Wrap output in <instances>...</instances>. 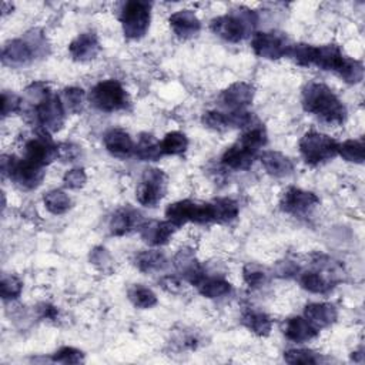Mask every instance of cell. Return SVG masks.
Returning <instances> with one entry per match:
<instances>
[{"instance_id":"83f0119b","label":"cell","mask_w":365,"mask_h":365,"mask_svg":"<svg viewBox=\"0 0 365 365\" xmlns=\"http://www.w3.org/2000/svg\"><path fill=\"white\" fill-rule=\"evenodd\" d=\"M197 289L202 297L207 298H220L224 295H228L232 289L231 284L220 277H204L198 284Z\"/></svg>"},{"instance_id":"4316f807","label":"cell","mask_w":365,"mask_h":365,"mask_svg":"<svg viewBox=\"0 0 365 365\" xmlns=\"http://www.w3.org/2000/svg\"><path fill=\"white\" fill-rule=\"evenodd\" d=\"M241 324L258 336H267L272 328V321L267 314L252 309L242 314Z\"/></svg>"},{"instance_id":"d6986e66","label":"cell","mask_w":365,"mask_h":365,"mask_svg":"<svg viewBox=\"0 0 365 365\" xmlns=\"http://www.w3.org/2000/svg\"><path fill=\"white\" fill-rule=\"evenodd\" d=\"M101 46L94 33H81L78 34L68 46L70 56L76 61H88L97 57Z\"/></svg>"},{"instance_id":"ba28073f","label":"cell","mask_w":365,"mask_h":365,"mask_svg":"<svg viewBox=\"0 0 365 365\" xmlns=\"http://www.w3.org/2000/svg\"><path fill=\"white\" fill-rule=\"evenodd\" d=\"M338 143L327 134L318 131H308L299 140V151L305 163L317 165L336 155Z\"/></svg>"},{"instance_id":"484cf974","label":"cell","mask_w":365,"mask_h":365,"mask_svg":"<svg viewBox=\"0 0 365 365\" xmlns=\"http://www.w3.org/2000/svg\"><path fill=\"white\" fill-rule=\"evenodd\" d=\"M134 264L141 272H155L167 267V258L160 251L147 250L135 254Z\"/></svg>"},{"instance_id":"8d00e7d4","label":"cell","mask_w":365,"mask_h":365,"mask_svg":"<svg viewBox=\"0 0 365 365\" xmlns=\"http://www.w3.org/2000/svg\"><path fill=\"white\" fill-rule=\"evenodd\" d=\"M314 50L315 46L312 44H305V43H298V44H292L288 56L298 64L302 67H308L312 66V58H314Z\"/></svg>"},{"instance_id":"f6af8a7d","label":"cell","mask_w":365,"mask_h":365,"mask_svg":"<svg viewBox=\"0 0 365 365\" xmlns=\"http://www.w3.org/2000/svg\"><path fill=\"white\" fill-rule=\"evenodd\" d=\"M90 261L101 271H106L111 265L110 254L103 247H96L90 254Z\"/></svg>"},{"instance_id":"52a82bcc","label":"cell","mask_w":365,"mask_h":365,"mask_svg":"<svg viewBox=\"0 0 365 365\" xmlns=\"http://www.w3.org/2000/svg\"><path fill=\"white\" fill-rule=\"evenodd\" d=\"M151 4L143 0L127 1L121 10L120 21L123 26V33L127 38L138 40L141 38L148 27L151 19Z\"/></svg>"},{"instance_id":"f35d334b","label":"cell","mask_w":365,"mask_h":365,"mask_svg":"<svg viewBox=\"0 0 365 365\" xmlns=\"http://www.w3.org/2000/svg\"><path fill=\"white\" fill-rule=\"evenodd\" d=\"M284 359L288 364H318L321 358L311 349H288L284 352Z\"/></svg>"},{"instance_id":"8992f818","label":"cell","mask_w":365,"mask_h":365,"mask_svg":"<svg viewBox=\"0 0 365 365\" xmlns=\"http://www.w3.org/2000/svg\"><path fill=\"white\" fill-rule=\"evenodd\" d=\"M88 101L93 107L106 113L124 110L130 103L121 83L113 78L97 83L88 93Z\"/></svg>"},{"instance_id":"8fae6325","label":"cell","mask_w":365,"mask_h":365,"mask_svg":"<svg viewBox=\"0 0 365 365\" xmlns=\"http://www.w3.org/2000/svg\"><path fill=\"white\" fill-rule=\"evenodd\" d=\"M167 175L160 168H145L137 187L135 197L141 205L154 207L165 195Z\"/></svg>"},{"instance_id":"44dd1931","label":"cell","mask_w":365,"mask_h":365,"mask_svg":"<svg viewBox=\"0 0 365 365\" xmlns=\"http://www.w3.org/2000/svg\"><path fill=\"white\" fill-rule=\"evenodd\" d=\"M104 145L107 151L118 158H125L134 154V143L128 133L121 128H111L104 134Z\"/></svg>"},{"instance_id":"ffe728a7","label":"cell","mask_w":365,"mask_h":365,"mask_svg":"<svg viewBox=\"0 0 365 365\" xmlns=\"http://www.w3.org/2000/svg\"><path fill=\"white\" fill-rule=\"evenodd\" d=\"M304 315H305V319L319 331L322 328L332 325L336 321L338 312L332 304L312 302L305 307Z\"/></svg>"},{"instance_id":"836d02e7","label":"cell","mask_w":365,"mask_h":365,"mask_svg":"<svg viewBox=\"0 0 365 365\" xmlns=\"http://www.w3.org/2000/svg\"><path fill=\"white\" fill-rule=\"evenodd\" d=\"M128 299L137 308H151L157 304V295L147 287L134 285L128 289Z\"/></svg>"},{"instance_id":"60d3db41","label":"cell","mask_w":365,"mask_h":365,"mask_svg":"<svg viewBox=\"0 0 365 365\" xmlns=\"http://www.w3.org/2000/svg\"><path fill=\"white\" fill-rule=\"evenodd\" d=\"M23 38L30 44L36 57L46 56V53H47V50H46L47 48V40H46L41 30H38V29L30 30V31L26 33V36Z\"/></svg>"},{"instance_id":"7a4b0ae2","label":"cell","mask_w":365,"mask_h":365,"mask_svg":"<svg viewBox=\"0 0 365 365\" xmlns=\"http://www.w3.org/2000/svg\"><path fill=\"white\" fill-rule=\"evenodd\" d=\"M312 64L321 70L336 73L349 84H356L364 78V64L359 60L346 57L336 44L315 47Z\"/></svg>"},{"instance_id":"ee69618b","label":"cell","mask_w":365,"mask_h":365,"mask_svg":"<svg viewBox=\"0 0 365 365\" xmlns=\"http://www.w3.org/2000/svg\"><path fill=\"white\" fill-rule=\"evenodd\" d=\"M242 277L247 285L251 288H258L264 285L267 281V274L254 265H245L242 271Z\"/></svg>"},{"instance_id":"cb8c5ba5","label":"cell","mask_w":365,"mask_h":365,"mask_svg":"<svg viewBox=\"0 0 365 365\" xmlns=\"http://www.w3.org/2000/svg\"><path fill=\"white\" fill-rule=\"evenodd\" d=\"M284 334L294 342H305L315 338L318 335V329L312 327L305 317H292L285 322Z\"/></svg>"},{"instance_id":"2e32d148","label":"cell","mask_w":365,"mask_h":365,"mask_svg":"<svg viewBox=\"0 0 365 365\" xmlns=\"http://www.w3.org/2000/svg\"><path fill=\"white\" fill-rule=\"evenodd\" d=\"M254 87L244 81H237L228 86L220 96L221 103L231 111L244 110L252 103Z\"/></svg>"},{"instance_id":"d6a6232c","label":"cell","mask_w":365,"mask_h":365,"mask_svg":"<svg viewBox=\"0 0 365 365\" xmlns=\"http://www.w3.org/2000/svg\"><path fill=\"white\" fill-rule=\"evenodd\" d=\"M43 202L46 208L56 215L64 214L71 207L70 197L61 190H51L43 195Z\"/></svg>"},{"instance_id":"277c9868","label":"cell","mask_w":365,"mask_h":365,"mask_svg":"<svg viewBox=\"0 0 365 365\" xmlns=\"http://www.w3.org/2000/svg\"><path fill=\"white\" fill-rule=\"evenodd\" d=\"M257 21H258V17L254 10L240 7L237 10H232L228 14L212 19L210 27L212 33L221 37L222 40L230 43H238L247 34L251 33Z\"/></svg>"},{"instance_id":"ab89813d","label":"cell","mask_w":365,"mask_h":365,"mask_svg":"<svg viewBox=\"0 0 365 365\" xmlns=\"http://www.w3.org/2000/svg\"><path fill=\"white\" fill-rule=\"evenodd\" d=\"M51 361L60 364H80L84 361V354L74 346H61L51 355Z\"/></svg>"},{"instance_id":"7c38bea8","label":"cell","mask_w":365,"mask_h":365,"mask_svg":"<svg viewBox=\"0 0 365 365\" xmlns=\"http://www.w3.org/2000/svg\"><path fill=\"white\" fill-rule=\"evenodd\" d=\"M291 43L285 34L278 31H257L252 34L251 47L258 57L278 60L288 56Z\"/></svg>"},{"instance_id":"3957f363","label":"cell","mask_w":365,"mask_h":365,"mask_svg":"<svg viewBox=\"0 0 365 365\" xmlns=\"http://www.w3.org/2000/svg\"><path fill=\"white\" fill-rule=\"evenodd\" d=\"M265 144L267 133L264 127H250L237 143H234L231 147L225 150V153L221 157V163L231 170H248L252 165L259 148Z\"/></svg>"},{"instance_id":"30bf717a","label":"cell","mask_w":365,"mask_h":365,"mask_svg":"<svg viewBox=\"0 0 365 365\" xmlns=\"http://www.w3.org/2000/svg\"><path fill=\"white\" fill-rule=\"evenodd\" d=\"M66 108L61 103L60 96L48 93L41 101L33 106V115L40 125V130L44 133H56L61 130L66 118Z\"/></svg>"},{"instance_id":"9a60e30c","label":"cell","mask_w":365,"mask_h":365,"mask_svg":"<svg viewBox=\"0 0 365 365\" xmlns=\"http://www.w3.org/2000/svg\"><path fill=\"white\" fill-rule=\"evenodd\" d=\"M34 58L36 54L24 38H13L1 48V61L9 67H23Z\"/></svg>"},{"instance_id":"9c48e42d","label":"cell","mask_w":365,"mask_h":365,"mask_svg":"<svg viewBox=\"0 0 365 365\" xmlns=\"http://www.w3.org/2000/svg\"><path fill=\"white\" fill-rule=\"evenodd\" d=\"M165 217L177 228L187 222L205 224L212 222V210L210 202H195L191 200H181L170 204L165 208Z\"/></svg>"},{"instance_id":"7bdbcfd3","label":"cell","mask_w":365,"mask_h":365,"mask_svg":"<svg viewBox=\"0 0 365 365\" xmlns=\"http://www.w3.org/2000/svg\"><path fill=\"white\" fill-rule=\"evenodd\" d=\"M87 181V175L84 168H71L68 171H66V174L63 175V182L67 188L71 190H77L81 188Z\"/></svg>"},{"instance_id":"603a6c76","label":"cell","mask_w":365,"mask_h":365,"mask_svg":"<svg viewBox=\"0 0 365 365\" xmlns=\"http://www.w3.org/2000/svg\"><path fill=\"white\" fill-rule=\"evenodd\" d=\"M259 160L265 171L272 177H287L294 171V163L291 158L279 151H264L259 155Z\"/></svg>"},{"instance_id":"f546056e","label":"cell","mask_w":365,"mask_h":365,"mask_svg":"<svg viewBox=\"0 0 365 365\" xmlns=\"http://www.w3.org/2000/svg\"><path fill=\"white\" fill-rule=\"evenodd\" d=\"M211 204L214 222H230L238 215V204L231 198H217Z\"/></svg>"},{"instance_id":"5bb4252c","label":"cell","mask_w":365,"mask_h":365,"mask_svg":"<svg viewBox=\"0 0 365 365\" xmlns=\"http://www.w3.org/2000/svg\"><path fill=\"white\" fill-rule=\"evenodd\" d=\"M318 204H319V198L314 192L305 191L297 187L287 188L282 192L279 200V208L284 212L294 214V215L307 214Z\"/></svg>"},{"instance_id":"7dc6e473","label":"cell","mask_w":365,"mask_h":365,"mask_svg":"<svg viewBox=\"0 0 365 365\" xmlns=\"http://www.w3.org/2000/svg\"><path fill=\"white\" fill-rule=\"evenodd\" d=\"M41 317L43 318H47V319H54L57 317V308L53 307V305H48V304H43L41 308Z\"/></svg>"},{"instance_id":"d590c367","label":"cell","mask_w":365,"mask_h":365,"mask_svg":"<svg viewBox=\"0 0 365 365\" xmlns=\"http://www.w3.org/2000/svg\"><path fill=\"white\" fill-rule=\"evenodd\" d=\"M61 103L67 113H80L83 108V100H84V91L78 87H68L64 88L61 96Z\"/></svg>"},{"instance_id":"d4e9b609","label":"cell","mask_w":365,"mask_h":365,"mask_svg":"<svg viewBox=\"0 0 365 365\" xmlns=\"http://www.w3.org/2000/svg\"><path fill=\"white\" fill-rule=\"evenodd\" d=\"M134 154L141 161H157L163 155L160 141L148 133H143L138 137L137 144H134Z\"/></svg>"},{"instance_id":"e0dca14e","label":"cell","mask_w":365,"mask_h":365,"mask_svg":"<svg viewBox=\"0 0 365 365\" xmlns=\"http://www.w3.org/2000/svg\"><path fill=\"white\" fill-rule=\"evenodd\" d=\"M138 230L144 242L157 247V245L167 244L173 237L174 231L177 230V227L168 220L167 221L150 220V221H143Z\"/></svg>"},{"instance_id":"74e56055","label":"cell","mask_w":365,"mask_h":365,"mask_svg":"<svg viewBox=\"0 0 365 365\" xmlns=\"http://www.w3.org/2000/svg\"><path fill=\"white\" fill-rule=\"evenodd\" d=\"M23 289V282L14 277V275H3L1 282H0V292L1 298L4 301L7 299H16L20 297Z\"/></svg>"},{"instance_id":"e575fe53","label":"cell","mask_w":365,"mask_h":365,"mask_svg":"<svg viewBox=\"0 0 365 365\" xmlns=\"http://www.w3.org/2000/svg\"><path fill=\"white\" fill-rule=\"evenodd\" d=\"M202 123L212 130L222 131L227 128L234 127V114L232 111L230 113H221V111H207L202 115Z\"/></svg>"},{"instance_id":"7402d4cb","label":"cell","mask_w":365,"mask_h":365,"mask_svg":"<svg viewBox=\"0 0 365 365\" xmlns=\"http://www.w3.org/2000/svg\"><path fill=\"white\" fill-rule=\"evenodd\" d=\"M141 224L143 220L140 212H137L133 208H120L111 215L108 228L113 235L120 237L130 232L134 228H140Z\"/></svg>"},{"instance_id":"bcb514c9","label":"cell","mask_w":365,"mask_h":365,"mask_svg":"<svg viewBox=\"0 0 365 365\" xmlns=\"http://www.w3.org/2000/svg\"><path fill=\"white\" fill-rule=\"evenodd\" d=\"M57 153L61 161H74L80 155V147L73 143H60L57 144Z\"/></svg>"},{"instance_id":"4dcf8cb0","label":"cell","mask_w":365,"mask_h":365,"mask_svg":"<svg viewBox=\"0 0 365 365\" xmlns=\"http://www.w3.org/2000/svg\"><path fill=\"white\" fill-rule=\"evenodd\" d=\"M336 154H339L345 161L362 164L364 163V155H365L364 138L346 140L344 143H338Z\"/></svg>"},{"instance_id":"5b68a950","label":"cell","mask_w":365,"mask_h":365,"mask_svg":"<svg viewBox=\"0 0 365 365\" xmlns=\"http://www.w3.org/2000/svg\"><path fill=\"white\" fill-rule=\"evenodd\" d=\"M0 165L3 175H7L16 185L24 190L37 188L44 178V167L27 158H16L14 155L3 154Z\"/></svg>"},{"instance_id":"6da1fadb","label":"cell","mask_w":365,"mask_h":365,"mask_svg":"<svg viewBox=\"0 0 365 365\" xmlns=\"http://www.w3.org/2000/svg\"><path fill=\"white\" fill-rule=\"evenodd\" d=\"M302 107L329 125H339L345 121L346 108L334 91L322 83H309L302 90Z\"/></svg>"},{"instance_id":"b9f144b4","label":"cell","mask_w":365,"mask_h":365,"mask_svg":"<svg viewBox=\"0 0 365 365\" xmlns=\"http://www.w3.org/2000/svg\"><path fill=\"white\" fill-rule=\"evenodd\" d=\"M23 103L24 101L17 94L11 91H3L1 93V115L7 117L9 114L19 111L23 107Z\"/></svg>"},{"instance_id":"4fadbf2b","label":"cell","mask_w":365,"mask_h":365,"mask_svg":"<svg viewBox=\"0 0 365 365\" xmlns=\"http://www.w3.org/2000/svg\"><path fill=\"white\" fill-rule=\"evenodd\" d=\"M48 135H50L48 133H44L40 130L36 137L30 138L24 145V151H26L24 158L41 167H46L54 160H57L58 158L57 144H54Z\"/></svg>"},{"instance_id":"f1b7e54d","label":"cell","mask_w":365,"mask_h":365,"mask_svg":"<svg viewBox=\"0 0 365 365\" xmlns=\"http://www.w3.org/2000/svg\"><path fill=\"white\" fill-rule=\"evenodd\" d=\"M299 284L304 289L314 294H325L334 287V281L318 271H305L299 277Z\"/></svg>"},{"instance_id":"1f68e13d","label":"cell","mask_w":365,"mask_h":365,"mask_svg":"<svg viewBox=\"0 0 365 365\" xmlns=\"http://www.w3.org/2000/svg\"><path fill=\"white\" fill-rule=\"evenodd\" d=\"M161 153L163 155H180L182 154L188 147V138L184 133L180 131H171L164 135V138L160 141Z\"/></svg>"},{"instance_id":"ac0fdd59","label":"cell","mask_w":365,"mask_h":365,"mask_svg":"<svg viewBox=\"0 0 365 365\" xmlns=\"http://www.w3.org/2000/svg\"><path fill=\"white\" fill-rule=\"evenodd\" d=\"M168 21L175 36L182 40L194 37L201 29V21L192 10H178L170 16Z\"/></svg>"}]
</instances>
